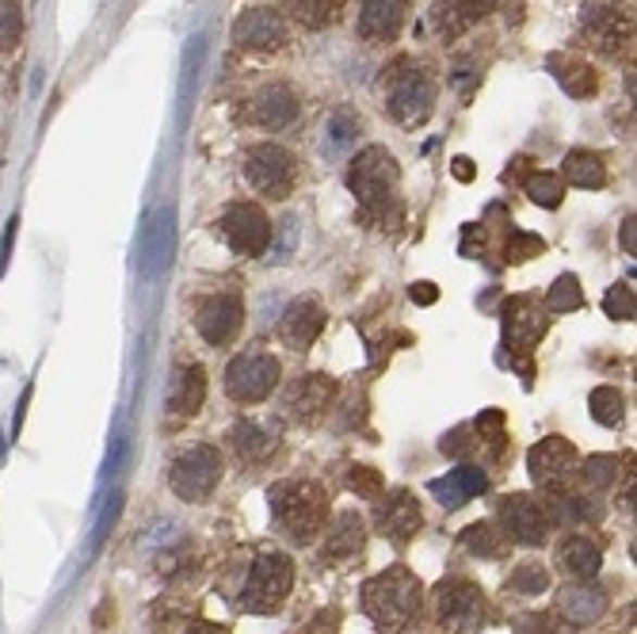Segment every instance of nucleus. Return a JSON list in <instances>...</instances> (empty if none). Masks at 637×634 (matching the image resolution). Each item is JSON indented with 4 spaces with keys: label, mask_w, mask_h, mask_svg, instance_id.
I'll return each mask as SVG.
<instances>
[{
    "label": "nucleus",
    "mask_w": 637,
    "mask_h": 634,
    "mask_svg": "<svg viewBox=\"0 0 637 634\" xmlns=\"http://www.w3.org/2000/svg\"><path fill=\"white\" fill-rule=\"evenodd\" d=\"M348 188L355 191L359 211L366 222H397L401 219V203H397V191H401V169H397L394 153L386 146H366L363 153H355L348 169Z\"/></svg>",
    "instance_id": "1"
},
{
    "label": "nucleus",
    "mask_w": 637,
    "mask_h": 634,
    "mask_svg": "<svg viewBox=\"0 0 637 634\" xmlns=\"http://www.w3.org/2000/svg\"><path fill=\"white\" fill-rule=\"evenodd\" d=\"M420 581L409 565H389L363 585V611L382 634H409L420 623Z\"/></svg>",
    "instance_id": "2"
},
{
    "label": "nucleus",
    "mask_w": 637,
    "mask_h": 634,
    "mask_svg": "<svg viewBox=\"0 0 637 634\" xmlns=\"http://www.w3.org/2000/svg\"><path fill=\"white\" fill-rule=\"evenodd\" d=\"M267 505L279 532L295 543H310L328 517V494L317 482H275L267 489Z\"/></svg>",
    "instance_id": "3"
},
{
    "label": "nucleus",
    "mask_w": 637,
    "mask_h": 634,
    "mask_svg": "<svg viewBox=\"0 0 637 634\" xmlns=\"http://www.w3.org/2000/svg\"><path fill=\"white\" fill-rule=\"evenodd\" d=\"M386 85H389V96H386L389 115L397 123L401 126L428 123V115L436 111V80L428 77V70H420L409 58H401V62L389 65Z\"/></svg>",
    "instance_id": "4"
},
{
    "label": "nucleus",
    "mask_w": 637,
    "mask_h": 634,
    "mask_svg": "<svg viewBox=\"0 0 637 634\" xmlns=\"http://www.w3.org/2000/svg\"><path fill=\"white\" fill-rule=\"evenodd\" d=\"M290 585H295V562L287 555H279V550L260 555L252 562L249 581H245V593H241L245 611H252V616H275L287 604Z\"/></svg>",
    "instance_id": "5"
},
{
    "label": "nucleus",
    "mask_w": 637,
    "mask_h": 634,
    "mask_svg": "<svg viewBox=\"0 0 637 634\" xmlns=\"http://www.w3.org/2000/svg\"><path fill=\"white\" fill-rule=\"evenodd\" d=\"M168 482L176 489L179 501H207L214 494V486L222 482V455L218 447L199 444L191 451H184L168 470Z\"/></svg>",
    "instance_id": "6"
},
{
    "label": "nucleus",
    "mask_w": 637,
    "mask_h": 634,
    "mask_svg": "<svg viewBox=\"0 0 637 634\" xmlns=\"http://www.w3.org/2000/svg\"><path fill=\"white\" fill-rule=\"evenodd\" d=\"M485 596L474 581L451 577L436 588V616L444 631L451 634H477L485 626Z\"/></svg>",
    "instance_id": "7"
},
{
    "label": "nucleus",
    "mask_w": 637,
    "mask_h": 634,
    "mask_svg": "<svg viewBox=\"0 0 637 634\" xmlns=\"http://www.w3.org/2000/svg\"><path fill=\"white\" fill-rule=\"evenodd\" d=\"M527 470H530V478H535V486L550 489V494H565V489L573 486L576 474H580V455H576V447L569 444V439L546 436L530 447Z\"/></svg>",
    "instance_id": "8"
},
{
    "label": "nucleus",
    "mask_w": 637,
    "mask_h": 634,
    "mask_svg": "<svg viewBox=\"0 0 637 634\" xmlns=\"http://www.w3.org/2000/svg\"><path fill=\"white\" fill-rule=\"evenodd\" d=\"M245 176L267 199H287L295 188V157L275 141H260L245 153Z\"/></svg>",
    "instance_id": "9"
},
{
    "label": "nucleus",
    "mask_w": 637,
    "mask_h": 634,
    "mask_svg": "<svg viewBox=\"0 0 637 634\" xmlns=\"http://www.w3.org/2000/svg\"><path fill=\"white\" fill-rule=\"evenodd\" d=\"M279 360L267 352H241L226 368V390L234 401L252 406V401H264L267 394L279 386Z\"/></svg>",
    "instance_id": "10"
},
{
    "label": "nucleus",
    "mask_w": 637,
    "mask_h": 634,
    "mask_svg": "<svg viewBox=\"0 0 637 634\" xmlns=\"http://www.w3.org/2000/svg\"><path fill=\"white\" fill-rule=\"evenodd\" d=\"M580 39L603 54H622L634 39V20L614 0H591L580 16Z\"/></svg>",
    "instance_id": "11"
},
{
    "label": "nucleus",
    "mask_w": 637,
    "mask_h": 634,
    "mask_svg": "<svg viewBox=\"0 0 637 634\" xmlns=\"http://www.w3.org/2000/svg\"><path fill=\"white\" fill-rule=\"evenodd\" d=\"M172 252H176V211L168 203L149 211L146 226H141V245H138V264L141 275L157 279V275L168 272Z\"/></svg>",
    "instance_id": "12"
},
{
    "label": "nucleus",
    "mask_w": 637,
    "mask_h": 634,
    "mask_svg": "<svg viewBox=\"0 0 637 634\" xmlns=\"http://www.w3.org/2000/svg\"><path fill=\"white\" fill-rule=\"evenodd\" d=\"M222 234L241 257H264L272 245V222L257 203H234L222 214Z\"/></svg>",
    "instance_id": "13"
},
{
    "label": "nucleus",
    "mask_w": 637,
    "mask_h": 634,
    "mask_svg": "<svg viewBox=\"0 0 637 634\" xmlns=\"http://www.w3.org/2000/svg\"><path fill=\"white\" fill-rule=\"evenodd\" d=\"M195 325H199L202 340L214 348H226L234 345L237 337H241L245 330V306L237 295H214L207 298V302L199 306V313H195Z\"/></svg>",
    "instance_id": "14"
},
{
    "label": "nucleus",
    "mask_w": 637,
    "mask_h": 634,
    "mask_svg": "<svg viewBox=\"0 0 637 634\" xmlns=\"http://www.w3.org/2000/svg\"><path fill=\"white\" fill-rule=\"evenodd\" d=\"M500 524H504L508 539L523 543V547H538V543H546V535H550L546 505L527 494H512L500 501Z\"/></svg>",
    "instance_id": "15"
},
{
    "label": "nucleus",
    "mask_w": 637,
    "mask_h": 634,
    "mask_svg": "<svg viewBox=\"0 0 637 634\" xmlns=\"http://www.w3.org/2000/svg\"><path fill=\"white\" fill-rule=\"evenodd\" d=\"M234 42L241 50H257V54H272V50L287 47V20L272 9H249L237 16Z\"/></svg>",
    "instance_id": "16"
},
{
    "label": "nucleus",
    "mask_w": 637,
    "mask_h": 634,
    "mask_svg": "<svg viewBox=\"0 0 637 634\" xmlns=\"http://www.w3.org/2000/svg\"><path fill=\"white\" fill-rule=\"evenodd\" d=\"M374 520H378V532L386 535L389 543H397V547H404V543L420 532V524H424L416 497L404 494V489H394L389 497H382Z\"/></svg>",
    "instance_id": "17"
},
{
    "label": "nucleus",
    "mask_w": 637,
    "mask_h": 634,
    "mask_svg": "<svg viewBox=\"0 0 637 634\" xmlns=\"http://www.w3.org/2000/svg\"><path fill=\"white\" fill-rule=\"evenodd\" d=\"M249 119L264 130H287L298 123V96L287 85H267L249 100Z\"/></svg>",
    "instance_id": "18"
},
{
    "label": "nucleus",
    "mask_w": 637,
    "mask_h": 634,
    "mask_svg": "<svg viewBox=\"0 0 637 634\" xmlns=\"http://www.w3.org/2000/svg\"><path fill=\"white\" fill-rule=\"evenodd\" d=\"M321 330H325V310H321V302H313V298H298L295 306H287V313H283V322H279L283 345L298 348V352H305V348L321 337Z\"/></svg>",
    "instance_id": "19"
},
{
    "label": "nucleus",
    "mask_w": 637,
    "mask_h": 634,
    "mask_svg": "<svg viewBox=\"0 0 637 634\" xmlns=\"http://www.w3.org/2000/svg\"><path fill=\"white\" fill-rule=\"evenodd\" d=\"M409 0H359V35L366 42H389L404 24Z\"/></svg>",
    "instance_id": "20"
},
{
    "label": "nucleus",
    "mask_w": 637,
    "mask_h": 634,
    "mask_svg": "<svg viewBox=\"0 0 637 634\" xmlns=\"http://www.w3.org/2000/svg\"><path fill=\"white\" fill-rule=\"evenodd\" d=\"M542 333H546V313H538L530 298H515V302H508L504 337H508V348H512L515 356H527L530 348L542 340Z\"/></svg>",
    "instance_id": "21"
},
{
    "label": "nucleus",
    "mask_w": 637,
    "mask_h": 634,
    "mask_svg": "<svg viewBox=\"0 0 637 634\" xmlns=\"http://www.w3.org/2000/svg\"><path fill=\"white\" fill-rule=\"evenodd\" d=\"M485 489H489V474H485L482 467H459V470H451L447 478L428 482V494L436 497L444 509H462V505L474 501Z\"/></svg>",
    "instance_id": "22"
},
{
    "label": "nucleus",
    "mask_w": 637,
    "mask_h": 634,
    "mask_svg": "<svg viewBox=\"0 0 637 634\" xmlns=\"http://www.w3.org/2000/svg\"><path fill=\"white\" fill-rule=\"evenodd\" d=\"M500 0H436L432 9V24L444 39H459L466 27H474L482 16H489Z\"/></svg>",
    "instance_id": "23"
},
{
    "label": "nucleus",
    "mask_w": 637,
    "mask_h": 634,
    "mask_svg": "<svg viewBox=\"0 0 637 634\" xmlns=\"http://www.w3.org/2000/svg\"><path fill=\"white\" fill-rule=\"evenodd\" d=\"M336 398V383L328 375H302L287 390V409L298 413L302 421H317Z\"/></svg>",
    "instance_id": "24"
},
{
    "label": "nucleus",
    "mask_w": 637,
    "mask_h": 634,
    "mask_svg": "<svg viewBox=\"0 0 637 634\" xmlns=\"http://www.w3.org/2000/svg\"><path fill=\"white\" fill-rule=\"evenodd\" d=\"M366 539V524L359 512H340V517L333 520V527L325 532V543H321V562L336 565L344 562V558H351L359 547H363Z\"/></svg>",
    "instance_id": "25"
},
{
    "label": "nucleus",
    "mask_w": 637,
    "mask_h": 634,
    "mask_svg": "<svg viewBox=\"0 0 637 634\" xmlns=\"http://www.w3.org/2000/svg\"><path fill=\"white\" fill-rule=\"evenodd\" d=\"M603 608H607V596L596 585H565L558 593V611L573 626H591L603 616Z\"/></svg>",
    "instance_id": "26"
},
{
    "label": "nucleus",
    "mask_w": 637,
    "mask_h": 634,
    "mask_svg": "<svg viewBox=\"0 0 637 634\" xmlns=\"http://www.w3.org/2000/svg\"><path fill=\"white\" fill-rule=\"evenodd\" d=\"M550 70L553 77H558V85L565 88L573 100H591V96L599 92V73L591 70L584 58H573V54H553L550 58Z\"/></svg>",
    "instance_id": "27"
},
{
    "label": "nucleus",
    "mask_w": 637,
    "mask_h": 634,
    "mask_svg": "<svg viewBox=\"0 0 637 634\" xmlns=\"http://www.w3.org/2000/svg\"><path fill=\"white\" fill-rule=\"evenodd\" d=\"M558 565L569 573V577L591 581L599 573V565H603V555H599V547L588 539V535H569V539H561V547H558Z\"/></svg>",
    "instance_id": "28"
},
{
    "label": "nucleus",
    "mask_w": 637,
    "mask_h": 634,
    "mask_svg": "<svg viewBox=\"0 0 637 634\" xmlns=\"http://www.w3.org/2000/svg\"><path fill=\"white\" fill-rule=\"evenodd\" d=\"M275 439H279V428L264 421H237L234 428H229V444H234V451L241 455L245 462H257V459H264V455H272Z\"/></svg>",
    "instance_id": "29"
},
{
    "label": "nucleus",
    "mask_w": 637,
    "mask_h": 634,
    "mask_svg": "<svg viewBox=\"0 0 637 634\" xmlns=\"http://www.w3.org/2000/svg\"><path fill=\"white\" fill-rule=\"evenodd\" d=\"M202 398H207V371H202L199 363L179 368L176 378H172V390H168V409L179 417H191L195 409L202 406Z\"/></svg>",
    "instance_id": "30"
},
{
    "label": "nucleus",
    "mask_w": 637,
    "mask_h": 634,
    "mask_svg": "<svg viewBox=\"0 0 637 634\" xmlns=\"http://www.w3.org/2000/svg\"><path fill=\"white\" fill-rule=\"evenodd\" d=\"M561 181H569L573 188H603L607 184V165L603 157L591 153V149H573L561 161Z\"/></svg>",
    "instance_id": "31"
},
{
    "label": "nucleus",
    "mask_w": 637,
    "mask_h": 634,
    "mask_svg": "<svg viewBox=\"0 0 637 634\" xmlns=\"http://www.w3.org/2000/svg\"><path fill=\"white\" fill-rule=\"evenodd\" d=\"M202 58H207V35H191L184 50V73H179V119L191 115L195 103V88H199V73H202Z\"/></svg>",
    "instance_id": "32"
},
{
    "label": "nucleus",
    "mask_w": 637,
    "mask_h": 634,
    "mask_svg": "<svg viewBox=\"0 0 637 634\" xmlns=\"http://www.w3.org/2000/svg\"><path fill=\"white\" fill-rule=\"evenodd\" d=\"M336 12H340V0H287V16L298 20L302 27H310V32L328 27L336 20Z\"/></svg>",
    "instance_id": "33"
},
{
    "label": "nucleus",
    "mask_w": 637,
    "mask_h": 634,
    "mask_svg": "<svg viewBox=\"0 0 637 634\" xmlns=\"http://www.w3.org/2000/svg\"><path fill=\"white\" fill-rule=\"evenodd\" d=\"M462 543H466V550H470V555H477V558H504V550H508L504 532H497L489 520H482V524H470L466 535H462Z\"/></svg>",
    "instance_id": "34"
},
{
    "label": "nucleus",
    "mask_w": 637,
    "mask_h": 634,
    "mask_svg": "<svg viewBox=\"0 0 637 634\" xmlns=\"http://www.w3.org/2000/svg\"><path fill=\"white\" fill-rule=\"evenodd\" d=\"M470 428H474V436H477V447H489L492 459L504 455V439L508 436H504V413H500V409H485V413L477 417Z\"/></svg>",
    "instance_id": "35"
},
{
    "label": "nucleus",
    "mask_w": 637,
    "mask_h": 634,
    "mask_svg": "<svg viewBox=\"0 0 637 634\" xmlns=\"http://www.w3.org/2000/svg\"><path fill=\"white\" fill-rule=\"evenodd\" d=\"M527 196H530V203H538V207H546V211H553V207H561V196H565V181L561 176H553V173H535V176H527Z\"/></svg>",
    "instance_id": "36"
},
{
    "label": "nucleus",
    "mask_w": 637,
    "mask_h": 634,
    "mask_svg": "<svg viewBox=\"0 0 637 634\" xmlns=\"http://www.w3.org/2000/svg\"><path fill=\"white\" fill-rule=\"evenodd\" d=\"M584 306V290L576 275H558V283L550 287L546 295V310L550 313H569V310H580Z\"/></svg>",
    "instance_id": "37"
},
{
    "label": "nucleus",
    "mask_w": 637,
    "mask_h": 634,
    "mask_svg": "<svg viewBox=\"0 0 637 634\" xmlns=\"http://www.w3.org/2000/svg\"><path fill=\"white\" fill-rule=\"evenodd\" d=\"M355 134H359V119L351 115V111H336V115L328 119V126H325L328 153H344V149L355 141Z\"/></svg>",
    "instance_id": "38"
},
{
    "label": "nucleus",
    "mask_w": 637,
    "mask_h": 634,
    "mask_svg": "<svg viewBox=\"0 0 637 634\" xmlns=\"http://www.w3.org/2000/svg\"><path fill=\"white\" fill-rule=\"evenodd\" d=\"M622 409H626V401H622V394L614 390V386H599V390H591V417H596L599 424H619L622 421Z\"/></svg>",
    "instance_id": "39"
},
{
    "label": "nucleus",
    "mask_w": 637,
    "mask_h": 634,
    "mask_svg": "<svg viewBox=\"0 0 637 634\" xmlns=\"http://www.w3.org/2000/svg\"><path fill=\"white\" fill-rule=\"evenodd\" d=\"M508 585H512V593H520V596H535V593H546V585H550V573H546L538 562H523V565H515V570H512Z\"/></svg>",
    "instance_id": "40"
},
{
    "label": "nucleus",
    "mask_w": 637,
    "mask_h": 634,
    "mask_svg": "<svg viewBox=\"0 0 637 634\" xmlns=\"http://www.w3.org/2000/svg\"><path fill=\"white\" fill-rule=\"evenodd\" d=\"M24 35V12L16 0H0V54H9Z\"/></svg>",
    "instance_id": "41"
},
{
    "label": "nucleus",
    "mask_w": 637,
    "mask_h": 634,
    "mask_svg": "<svg viewBox=\"0 0 637 634\" xmlns=\"http://www.w3.org/2000/svg\"><path fill=\"white\" fill-rule=\"evenodd\" d=\"M542 249H546L542 237L523 234V229H508V241H504V260H508V264H523V260L538 257Z\"/></svg>",
    "instance_id": "42"
},
{
    "label": "nucleus",
    "mask_w": 637,
    "mask_h": 634,
    "mask_svg": "<svg viewBox=\"0 0 637 634\" xmlns=\"http://www.w3.org/2000/svg\"><path fill=\"white\" fill-rule=\"evenodd\" d=\"M614 474H619V459H614V455H591V459L580 467V478L588 482V486H596V489L611 486Z\"/></svg>",
    "instance_id": "43"
},
{
    "label": "nucleus",
    "mask_w": 637,
    "mask_h": 634,
    "mask_svg": "<svg viewBox=\"0 0 637 634\" xmlns=\"http://www.w3.org/2000/svg\"><path fill=\"white\" fill-rule=\"evenodd\" d=\"M603 310H607V318H614V322H634V287L614 283L603 298Z\"/></svg>",
    "instance_id": "44"
},
{
    "label": "nucleus",
    "mask_w": 637,
    "mask_h": 634,
    "mask_svg": "<svg viewBox=\"0 0 637 634\" xmlns=\"http://www.w3.org/2000/svg\"><path fill=\"white\" fill-rule=\"evenodd\" d=\"M348 486L355 489L359 497H382V474L378 470H371V467H351V474H348Z\"/></svg>",
    "instance_id": "45"
},
{
    "label": "nucleus",
    "mask_w": 637,
    "mask_h": 634,
    "mask_svg": "<svg viewBox=\"0 0 637 634\" xmlns=\"http://www.w3.org/2000/svg\"><path fill=\"white\" fill-rule=\"evenodd\" d=\"M515 634H558V623H553L550 611H527L512 623Z\"/></svg>",
    "instance_id": "46"
},
{
    "label": "nucleus",
    "mask_w": 637,
    "mask_h": 634,
    "mask_svg": "<svg viewBox=\"0 0 637 634\" xmlns=\"http://www.w3.org/2000/svg\"><path fill=\"white\" fill-rule=\"evenodd\" d=\"M118 512H123V494L111 497L108 509H103V512H100V520H96V535H92L96 547H100V543L108 539V532H111V524H115V520H118Z\"/></svg>",
    "instance_id": "47"
},
{
    "label": "nucleus",
    "mask_w": 637,
    "mask_h": 634,
    "mask_svg": "<svg viewBox=\"0 0 637 634\" xmlns=\"http://www.w3.org/2000/svg\"><path fill=\"white\" fill-rule=\"evenodd\" d=\"M470 436V424H462V428H454L451 436H444V455H454V459H462L466 451H474L477 447V439H466Z\"/></svg>",
    "instance_id": "48"
},
{
    "label": "nucleus",
    "mask_w": 637,
    "mask_h": 634,
    "mask_svg": "<svg viewBox=\"0 0 637 634\" xmlns=\"http://www.w3.org/2000/svg\"><path fill=\"white\" fill-rule=\"evenodd\" d=\"M295 245H298V219H283V237H279V245H275V260L290 257Z\"/></svg>",
    "instance_id": "49"
},
{
    "label": "nucleus",
    "mask_w": 637,
    "mask_h": 634,
    "mask_svg": "<svg viewBox=\"0 0 637 634\" xmlns=\"http://www.w3.org/2000/svg\"><path fill=\"white\" fill-rule=\"evenodd\" d=\"M412 302H420V306H432L439 298V290H436V283H412Z\"/></svg>",
    "instance_id": "50"
},
{
    "label": "nucleus",
    "mask_w": 637,
    "mask_h": 634,
    "mask_svg": "<svg viewBox=\"0 0 637 634\" xmlns=\"http://www.w3.org/2000/svg\"><path fill=\"white\" fill-rule=\"evenodd\" d=\"M637 219H634V214H629V219L626 222H622V234H619V245H622V249H626L629 252V257H634V249H637V241H634V234H637Z\"/></svg>",
    "instance_id": "51"
},
{
    "label": "nucleus",
    "mask_w": 637,
    "mask_h": 634,
    "mask_svg": "<svg viewBox=\"0 0 637 634\" xmlns=\"http://www.w3.org/2000/svg\"><path fill=\"white\" fill-rule=\"evenodd\" d=\"M16 226H20V219H12L9 229H4V241H0V272H4V260H9V252H12V237H16Z\"/></svg>",
    "instance_id": "52"
},
{
    "label": "nucleus",
    "mask_w": 637,
    "mask_h": 634,
    "mask_svg": "<svg viewBox=\"0 0 637 634\" xmlns=\"http://www.w3.org/2000/svg\"><path fill=\"white\" fill-rule=\"evenodd\" d=\"M451 165H454V176H459V181H474V161H470V157H454Z\"/></svg>",
    "instance_id": "53"
},
{
    "label": "nucleus",
    "mask_w": 637,
    "mask_h": 634,
    "mask_svg": "<svg viewBox=\"0 0 637 634\" xmlns=\"http://www.w3.org/2000/svg\"><path fill=\"white\" fill-rule=\"evenodd\" d=\"M187 634H226V631H222V626H214V623H195Z\"/></svg>",
    "instance_id": "54"
}]
</instances>
